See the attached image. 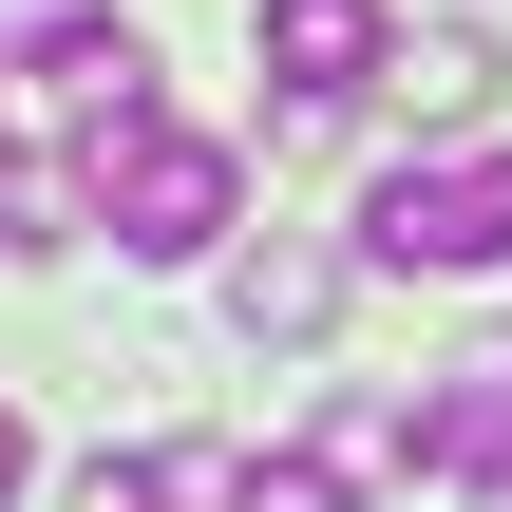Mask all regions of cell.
Wrapping results in <instances>:
<instances>
[{"label": "cell", "instance_id": "obj_1", "mask_svg": "<svg viewBox=\"0 0 512 512\" xmlns=\"http://www.w3.org/2000/svg\"><path fill=\"white\" fill-rule=\"evenodd\" d=\"M76 171H95V209H114L133 266H209V247L247 228V152H228V133H171V114H152V133H114V152H76Z\"/></svg>", "mask_w": 512, "mask_h": 512}, {"label": "cell", "instance_id": "obj_2", "mask_svg": "<svg viewBox=\"0 0 512 512\" xmlns=\"http://www.w3.org/2000/svg\"><path fill=\"white\" fill-rule=\"evenodd\" d=\"M361 266H399V285L512 266V152H399V171L361 190Z\"/></svg>", "mask_w": 512, "mask_h": 512}, {"label": "cell", "instance_id": "obj_3", "mask_svg": "<svg viewBox=\"0 0 512 512\" xmlns=\"http://www.w3.org/2000/svg\"><path fill=\"white\" fill-rule=\"evenodd\" d=\"M19 95H38L76 152H114V133H152V38H133L114 0H76V19H38V38H19Z\"/></svg>", "mask_w": 512, "mask_h": 512}, {"label": "cell", "instance_id": "obj_4", "mask_svg": "<svg viewBox=\"0 0 512 512\" xmlns=\"http://www.w3.org/2000/svg\"><path fill=\"white\" fill-rule=\"evenodd\" d=\"M418 475H512V323H475L456 361H437V399H418Z\"/></svg>", "mask_w": 512, "mask_h": 512}, {"label": "cell", "instance_id": "obj_5", "mask_svg": "<svg viewBox=\"0 0 512 512\" xmlns=\"http://www.w3.org/2000/svg\"><path fill=\"white\" fill-rule=\"evenodd\" d=\"M247 38H266L285 95H361V76H399V19H380V0H266Z\"/></svg>", "mask_w": 512, "mask_h": 512}, {"label": "cell", "instance_id": "obj_6", "mask_svg": "<svg viewBox=\"0 0 512 512\" xmlns=\"http://www.w3.org/2000/svg\"><path fill=\"white\" fill-rule=\"evenodd\" d=\"M228 323H247V342H285V361H304V342H323V323H342V247H247V266H228Z\"/></svg>", "mask_w": 512, "mask_h": 512}, {"label": "cell", "instance_id": "obj_7", "mask_svg": "<svg viewBox=\"0 0 512 512\" xmlns=\"http://www.w3.org/2000/svg\"><path fill=\"white\" fill-rule=\"evenodd\" d=\"M494 38H475V19H437V38H399V76H380V95H399V114H418V133H475V114H494Z\"/></svg>", "mask_w": 512, "mask_h": 512}, {"label": "cell", "instance_id": "obj_8", "mask_svg": "<svg viewBox=\"0 0 512 512\" xmlns=\"http://www.w3.org/2000/svg\"><path fill=\"white\" fill-rule=\"evenodd\" d=\"M342 494H361V475L304 437V456H247V494H228V512H342Z\"/></svg>", "mask_w": 512, "mask_h": 512}, {"label": "cell", "instance_id": "obj_9", "mask_svg": "<svg viewBox=\"0 0 512 512\" xmlns=\"http://www.w3.org/2000/svg\"><path fill=\"white\" fill-rule=\"evenodd\" d=\"M57 228H76V190H57V171H19V152H0V247H57Z\"/></svg>", "mask_w": 512, "mask_h": 512}, {"label": "cell", "instance_id": "obj_10", "mask_svg": "<svg viewBox=\"0 0 512 512\" xmlns=\"http://www.w3.org/2000/svg\"><path fill=\"white\" fill-rule=\"evenodd\" d=\"M76 512H190V494H171V456H95V475H76Z\"/></svg>", "mask_w": 512, "mask_h": 512}, {"label": "cell", "instance_id": "obj_11", "mask_svg": "<svg viewBox=\"0 0 512 512\" xmlns=\"http://www.w3.org/2000/svg\"><path fill=\"white\" fill-rule=\"evenodd\" d=\"M19 475H38V437H19V399H0V494H19Z\"/></svg>", "mask_w": 512, "mask_h": 512}, {"label": "cell", "instance_id": "obj_12", "mask_svg": "<svg viewBox=\"0 0 512 512\" xmlns=\"http://www.w3.org/2000/svg\"><path fill=\"white\" fill-rule=\"evenodd\" d=\"M0 76H19V38H0Z\"/></svg>", "mask_w": 512, "mask_h": 512}]
</instances>
